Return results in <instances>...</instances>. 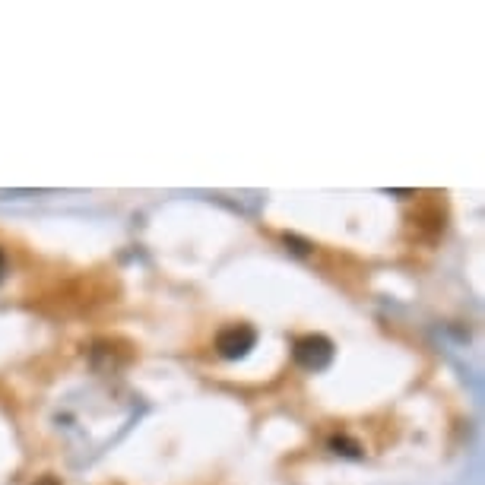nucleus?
I'll list each match as a JSON object with an SVG mask.
<instances>
[{
    "instance_id": "f03ea898",
    "label": "nucleus",
    "mask_w": 485,
    "mask_h": 485,
    "mask_svg": "<svg viewBox=\"0 0 485 485\" xmlns=\"http://www.w3.org/2000/svg\"><path fill=\"white\" fill-rule=\"evenodd\" d=\"M254 343H257V331H254V327H247V323H232V327L219 331V337H216V352H219L222 359L238 362V359H245L247 352L254 350Z\"/></svg>"
},
{
    "instance_id": "7ed1b4c3",
    "label": "nucleus",
    "mask_w": 485,
    "mask_h": 485,
    "mask_svg": "<svg viewBox=\"0 0 485 485\" xmlns=\"http://www.w3.org/2000/svg\"><path fill=\"white\" fill-rule=\"evenodd\" d=\"M331 447L337 453H343V457H362V447H359L356 441L346 438V434H340V438H331Z\"/></svg>"
},
{
    "instance_id": "f257e3e1",
    "label": "nucleus",
    "mask_w": 485,
    "mask_h": 485,
    "mask_svg": "<svg viewBox=\"0 0 485 485\" xmlns=\"http://www.w3.org/2000/svg\"><path fill=\"white\" fill-rule=\"evenodd\" d=\"M292 356H295V362L302 365V368L323 371L333 362V343L327 337H321V333H308V337L295 340Z\"/></svg>"
},
{
    "instance_id": "20e7f679",
    "label": "nucleus",
    "mask_w": 485,
    "mask_h": 485,
    "mask_svg": "<svg viewBox=\"0 0 485 485\" xmlns=\"http://www.w3.org/2000/svg\"><path fill=\"white\" fill-rule=\"evenodd\" d=\"M4 273H7V257H4V251H0V279H4Z\"/></svg>"
}]
</instances>
